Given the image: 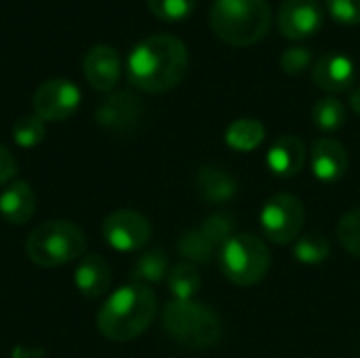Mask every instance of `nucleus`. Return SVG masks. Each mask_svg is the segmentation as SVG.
Wrapping results in <instances>:
<instances>
[{"label": "nucleus", "instance_id": "15", "mask_svg": "<svg viewBox=\"0 0 360 358\" xmlns=\"http://www.w3.org/2000/svg\"><path fill=\"white\" fill-rule=\"evenodd\" d=\"M308 158V150L297 135L278 137L268 152V167L278 177H295Z\"/></svg>", "mask_w": 360, "mask_h": 358}, {"label": "nucleus", "instance_id": "20", "mask_svg": "<svg viewBox=\"0 0 360 358\" xmlns=\"http://www.w3.org/2000/svg\"><path fill=\"white\" fill-rule=\"evenodd\" d=\"M169 274V260L160 249H152L148 253H143L137 264L133 266L131 272V281L135 285H152V283H160L165 276Z\"/></svg>", "mask_w": 360, "mask_h": 358}, {"label": "nucleus", "instance_id": "23", "mask_svg": "<svg viewBox=\"0 0 360 358\" xmlns=\"http://www.w3.org/2000/svg\"><path fill=\"white\" fill-rule=\"evenodd\" d=\"M177 251L186 260V264H209L215 247L202 236L200 230H188L177 241Z\"/></svg>", "mask_w": 360, "mask_h": 358}, {"label": "nucleus", "instance_id": "18", "mask_svg": "<svg viewBox=\"0 0 360 358\" xmlns=\"http://www.w3.org/2000/svg\"><path fill=\"white\" fill-rule=\"evenodd\" d=\"M36 211V196L25 181H13L0 194V215L8 224H25Z\"/></svg>", "mask_w": 360, "mask_h": 358}, {"label": "nucleus", "instance_id": "7", "mask_svg": "<svg viewBox=\"0 0 360 358\" xmlns=\"http://www.w3.org/2000/svg\"><path fill=\"white\" fill-rule=\"evenodd\" d=\"M259 222H262L264 236L270 238L272 243L276 245L295 243L306 222L304 203L287 192L276 194L264 205L259 213Z\"/></svg>", "mask_w": 360, "mask_h": 358}, {"label": "nucleus", "instance_id": "14", "mask_svg": "<svg viewBox=\"0 0 360 358\" xmlns=\"http://www.w3.org/2000/svg\"><path fill=\"white\" fill-rule=\"evenodd\" d=\"M310 167L321 181H338L348 171V152L338 139L321 137L310 148Z\"/></svg>", "mask_w": 360, "mask_h": 358}, {"label": "nucleus", "instance_id": "12", "mask_svg": "<svg viewBox=\"0 0 360 358\" xmlns=\"http://www.w3.org/2000/svg\"><path fill=\"white\" fill-rule=\"evenodd\" d=\"M89 84L97 91H112L120 78V57L110 44H95L82 61Z\"/></svg>", "mask_w": 360, "mask_h": 358}, {"label": "nucleus", "instance_id": "19", "mask_svg": "<svg viewBox=\"0 0 360 358\" xmlns=\"http://www.w3.org/2000/svg\"><path fill=\"white\" fill-rule=\"evenodd\" d=\"M266 137V129L259 120L255 118H238L234 122H230V127L226 129V143L236 150V152H251L255 150Z\"/></svg>", "mask_w": 360, "mask_h": 358}, {"label": "nucleus", "instance_id": "2", "mask_svg": "<svg viewBox=\"0 0 360 358\" xmlns=\"http://www.w3.org/2000/svg\"><path fill=\"white\" fill-rule=\"evenodd\" d=\"M158 302L152 289L127 285L114 291L97 314V329L105 340L131 342L139 338L156 319Z\"/></svg>", "mask_w": 360, "mask_h": 358}, {"label": "nucleus", "instance_id": "10", "mask_svg": "<svg viewBox=\"0 0 360 358\" xmlns=\"http://www.w3.org/2000/svg\"><path fill=\"white\" fill-rule=\"evenodd\" d=\"M143 118V103L131 91L110 93L95 110V120L114 133H131Z\"/></svg>", "mask_w": 360, "mask_h": 358}, {"label": "nucleus", "instance_id": "22", "mask_svg": "<svg viewBox=\"0 0 360 358\" xmlns=\"http://www.w3.org/2000/svg\"><path fill=\"white\" fill-rule=\"evenodd\" d=\"M312 122L325 131V133H333L340 131L346 122V108L338 97H323L314 103L312 108Z\"/></svg>", "mask_w": 360, "mask_h": 358}, {"label": "nucleus", "instance_id": "28", "mask_svg": "<svg viewBox=\"0 0 360 358\" xmlns=\"http://www.w3.org/2000/svg\"><path fill=\"white\" fill-rule=\"evenodd\" d=\"M148 6L158 19L177 21L194 11L196 0H148Z\"/></svg>", "mask_w": 360, "mask_h": 358}, {"label": "nucleus", "instance_id": "21", "mask_svg": "<svg viewBox=\"0 0 360 358\" xmlns=\"http://www.w3.org/2000/svg\"><path fill=\"white\" fill-rule=\"evenodd\" d=\"M167 285H169V291L173 293L175 300H192L200 287H202V281H200V274L196 272V268L192 264H177L169 270L167 274Z\"/></svg>", "mask_w": 360, "mask_h": 358}, {"label": "nucleus", "instance_id": "32", "mask_svg": "<svg viewBox=\"0 0 360 358\" xmlns=\"http://www.w3.org/2000/svg\"><path fill=\"white\" fill-rule=\"evenodd\" d=\"M350 106H352V110L360 116V84L350 93Z\"/></svg>", "mask_w": 360, "mask_h": 358}, {"label": "nucleus", "instance_id": "9", "mask_svg": "<svg viewBox=\"0 0 360 358\" xmlns=\"http://www.w3.org/2000/svg\"><path fill=\"white\" fill-rule=\"evenodd\" d=\"M101 230H103L105 243L112 249L122 251V253L139 251L141 247L148 245L152 236L150 222L141 213L131 211V209H122V211L108 215Z\"/></svg>", "mask_w": 360, "mask_h": 358}, {"label": "nucleus", "instance_id": "27", "mask_svg": "<svg viewBox=\"0 0 360 358\" xmlns=\"http://www.w3.org/2000/svg\"><path fill=\"white\" fill-rule=\"evenodd\" d=\"M338 238H340L342 247H344L350 255L360 257V209H354V211L346 213V215L340 219Z\"/></svg>", "mask_w": 360, "mask_h": 358}, {"label": "nucleus", "instance_id": "17", "mask_svg": "<svg viewBox=\"0 0 360 358\" xmlns=\"http://www.w3.org/2000/svg\"><path fill=\"white\" fill-rule=\"evenodd\" d=\"M196 190L207 203L221 205L234 198V194L238 192V184L228 169L219 165H205L196 173Z\"/></svg>", "mask_w": 360, "mask_h": 358}, {"label": "nucleus", "instance_id": "13", "mask_svg": "<svg viewBox=\"0 0 360 358\" xmlns=\"http://www.w3.org/2000/svg\"><path fill=\"white\" fill-rule=\"evenodd\" d=\"M312 80L329 93H342L356 80V65L344 53H327L314 63Z\"/></svg>", "mask_w": 360, "mask_h": 358}, {"label": "nucleus", "instance_id": "30", "mask_svg": "<svg viewBox=\"0 0 360 358\" xmlns=\"http://www.w3.org/2000/svg\"><path fill=\"white\" fill-rule=\"evenodd\" d=\"M327 8L333 19L346 25L360 23V0H327Z\"/></svg>", "mask_w": 360, "mask_h": 358}, {"label": "nucleus", "instance_id": "6", "mask_svg": "<svg viewBox=\"0 0 360 358\" xmlns=\"http://www.w3.org/2000/svg\"><path fill=\"white\" fill-rule=\"evenodd\" d=\"M219 251L224 276L238 287L257 285L270 270V251L255 234H234Z\"/></svg>", "mask_w": 360, "mask_h": 358}, {"label": "nucleus", "instance_id": "26", "mask_svg": "<svg viewBox=\"0 0 360 358\" xmlns=\"http://www.w3.org/2000/svg\"><path fill=\"white\" fill-rule=\"evenodd\" d=\"M13 139L21 148H36L44 139V120L36 114L21 116L13 127Z\"/></svg>", "mask_w": 360, "mask_h": 358}, {"label": "nucleus", "instance_id": "1", "mask_svg": "<svg viewBox=\"0 0 360 358\" xmlns=\"http://www.w3.org/2000/svg\"><path fill=\"white\" fill-rule=\"evenodd\" d=\"M188 46L173 34H154L135 44L127 61L129 82L146 93H167L186 76Z\"/></svg>", "mask_w": 360, "mask_h": 358}, {"label": "nucleus", "instance_id": "29", "mask_svg": "<svg viewBox=\"0 0 360 358\" xmlns=\"http://www.w3.org/2000/svg\"><path fill=\"white\" fill-rule=\"evenodd\" d=\"M312 63V51L306 46H289L281 55V68L287 74H302Z\"/></svg>", "mask_w": 360, "mask_h": 358}, {"label": "nucleus", "instance_id": "4", "mask_svg": "<svg viewBox=\"0 0 360 358\" xmlns=\"http://www.w3.org/2000/svg\"><path fill=\"white\" fill-rule=\"evenodd\" d=\"M162 327L171 340L192 350L211 348L219 344L224 335L221 319L211 308L194 300H173L167 304L162 312Z\"/></svg>", "mask_w": 360, "mask_h": 358}, {"label": "nucleus", "instance_id": "3", "mask_svg": "<svg viewBox=\"0 0 360 358\" xmlns=\"http://www.w3.org/2000/svg\"><path fill=\"white\" fill-rule=\"evenodd\" d=\"M211 25L228 44L249 46L268 34L272 8L266 0H215Z\"/></svg>", "mask_w": 360, "mask_h": 358}, {"label": "nucleus", "instance_id": "11", "mask_svg": "<svg viewBox=\"0 0 360 358\" xmlns=\"http://www.w3.org/2000/svg\"><path fill=\"white\" fill-rule=\"evenodd\" d=\"M278 30L293 40L316 34L323 25V8L319 0H283L276 13Z\"/></svg>", "mask_w": 360, "mask_h": 358}, {"label": "nucleus", "instance_id": "5", "mask_svg": "<svg viewBox=\"0 0 360 358\" xmlns=\"http://www.w3.org/2000/svg\"><path fill=\"white\" fill-rule=\"evenodd\" d=\"M86 238L84 232L65 219H53L40 224L25 243L27 257L40 268H57L76 262L84 255Z\"/></svg>", "mask_w": 360, "mask_h": 358}, {"label": "nucleus", "instance_id": "25", "mask_svg": "<svg viewBox=\"0 0 360 358\" xmlns=\"http://www.w3.org/2000/svg\"><path fill=\"white\" fill-rule=\"evenodd\" d=\"M234 230H236V222L230 213H213L209 215L205 222H202V236L217 249H221L232 236H234Z\"/></svg>", "mask_w": 360, "mask_h": 358}, {"label": "nucleus", "instance_id": "16", "mask_svg": "<svg viewBox=\"0 0 360 358\" xmlns=\"http://www.w3.org/2000/svg\"><path fill=\"white\" fill-rule=\"evenodd\" d=\"M74 283H76V289L84 298L95 300V298L105 295L112 285V272H110L108 262L99 255L80 257L78 268L74 272Z\"/></svg>", "mask_w": 360, "mask_h": 358}, {"label": "nucleus", "instance_id": "31", "mask_svg": "<svg viewBox=\"0 0 360 358\" xmlns=\"http://www.w3.org/2000/svg\"><path fill=\"white\" fill-rule=\"evenodd\" d=\"M15 173H17V160L11 154V150L0 143V188L11 184Z\"/></svg>", "mask_w": 360, "mask_h": 358}, {"label": "nucleus", "instance_id": "8", "mask_svg": "<svg viewBox=\"0 0 360 358\" xmlns=\"http://www.w3.org/2000/svg\"><path fill=\"white\" fill-rule=\"evenodd\" d=\"M34 114L44 122H59L70 118L80 106V91L65 78H51L34 93Z\"/></svg>", "mask_w": 360, "mask_h": 358}, {"label": "nucleus", "instance_id": "24", "mask_svg": "<svg viewBox=\"0 0 360 358\" xmlns=\"http://www.w3.org/2000/svg\"><path fill=\"white\" fill-rule=\"evenodd\" d=\"M329 251H331V245L327 236H323L321 232L302 234L293 243V255L302 264H321L329 257Z\"/></svg>", "mask_w": 360, "mask_h": 358}]
</instances>
